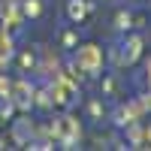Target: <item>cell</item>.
Instances as JSON below:
<instances>
[{
  "instance_id": "1",
  "label": "cell",
  "mask_w": 151,
  "mask_h": 151,
  "mask_svg": "<svg viewBox=\"0 0 151 151\" xmlns=\"http://www.w3.org/2000/svg\"><path fill=\"white\" fill-rule=\"evenodd\" d=\"M139 45H142V40H139V36H133L130 42H124V48H127V52H124L118 60H121V64H133V60H136V55H139Z\"/></svg>"
},
{
  "instance_id": "2",
  "label": "cell",
  "mask_w": 151,
  "mask_h": 151,
  "mask_svg": "<svg viewBox=\"0 0 151 151\" xmlns=\"http://www.w3.org/2000/svg\"><path fill=\"white\" fill-rule=\"evenodd\" d=\"M85 12H88L85 0H73V3H70V18H73V21H82V18H85Z\"/></svg>"
},
{
  "instance_id": "3",
  "label": "cell",
  "mask_w": 151,
  "mask_h": 151,
  "mask_svg": "<svg viewBox=\"0 0 151 151\" xmlns=\"http://www.w3.org/2000/svg\"><path fill=\"white\" fill-rule=\"evenodd\" d=\"M118 27L127 30V27H130V15H124V12H121V15H118Z\"/></svg>"
},
{
  "instance_id": "4",
  "label": "cell",
  "mask_w": 151,
  "mask_h": 151,
  "mask_svg": "<svg viewBox=\"0 0 151 151\" xmlns=\"http://www.w3.org/2000/svg\"><path fill=\"white\" fill-rule=\"evenodd\" d=\"M0 145H3V142H0Z\"/></svg>"
}]
</instances>
